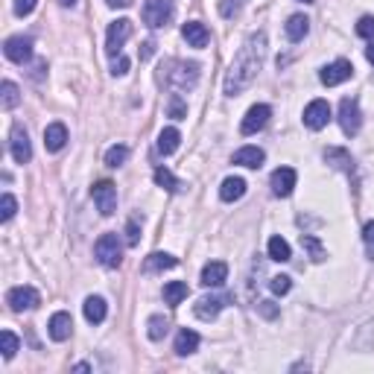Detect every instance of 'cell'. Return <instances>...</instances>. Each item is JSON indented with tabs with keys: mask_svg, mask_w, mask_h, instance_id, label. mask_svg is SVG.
<instances>
[{
	"mask_svg": "<svg viewBox=\"0 0 374 374\" xmlns=\"http://www.w3.org/2000/svg\"><path fill=\"white\" fill-rule=\"evenodd\" d=\"M263 59H266V33L257 30V33H252L243 41L240 53L234 56L228 74H226V85H223L226 94L237 96V94H243L248 85H252V82L257 79V74H260V67H263Z\"/></svg>",
	"mask_w": 374,
	"mask_h": 374,
	"instance_id": "1",
	"label": "cell"
},
{
	"mask_svg": "<svg viewBox=\"0 0 374 374\" xmlns=\"http://www.w3.org/2000/svg\"><path fill=\"white\" fill-rule=\"evenodd\" d=\"M94 257L100 260L105 269H117L123 263V243L117 234H103V237L94 243Z\"/></svg>",
	"mask_w": 374,
	"mask_h": 374,
	"instance_id": "2",
	"label": "cell"
},
{
	"mask_svg": "<svg viewBox=\"0 0 374 374\" xmlns=\"http://www.w3.org/2000/svg\"><path fill=\"white\" fill-rule=\"evenodd\" d=\"M173 0H146L141 15H144V24L149 30H161V26H167L173 21Z\"/></svg>",
	"mask_w": 374,
	"mask_h": 374,
	"instance_id": "3",
	"label": "cell"
},
{
	"mask_svg": "<svg viewBox=\"0 0 374 374\" xmlns=\"http://www.w3.org/2000/svg\"><path fill=\"white\" fill-rule=\"evenodd\" d=\"M173 71H167V82L176 88V91H185V88H193L199 79V65L196 62H170Z\"/></svg>",
	"mask_w": 374,
	"mask_h": 374,
	"instance_id": "4",
	"label": "cell"
},
{
	"mask_svg": "<svg viewBox=\"0 0 374 374\" xmlns=\"http://www.w3.org/2000/svg\"><path fill=\"white\" fill-rule=\"evenodd\" d=\"M132 38V21L129 18H117L112 26H108V33H105V53L108 56H120L123 53V44Z\"/></svg>",
	"mask_w": 374,
	"mask_h": 374,
	"instance_id": "5",
	"label": "cell"
},
{
	"mask_svg": "<svg viewBox=\"0 0 374 374\" xmlns=\"http://www.w3.org/2000/svg\"><path fill=\"white\" fill-rule=\"evenodd\" d=\"M91 196H94V205H96V211H100L103 216H112L117 211V187L114 182H96L91 187Z\"/></svg>",
	"mask_w": 374,
	"mask_h": 374,
	"instance_id": "6",
	"label": "cell"
},
{
	"mask_svg": "<svg viewBox=\"0 0 374 374\" xmlns=\"http://www.w3.org/2000/svg\"><path fill=\"white\" fill-rule=\"evenodd\" d=\"M339 126L351 137L359 132V126H363V112H359V103L354 100V96H345V100L339 103Z\"/></svg>",
	"mask_w": 374,
	"mask_h": 374,
	"instance_id": "7",
	"label": "cell"
},
{
	"mask_svg": "<svg viewBox=\"0 0 374 374\" xmlns=\"http://www.w3.org/2000/svg\"><path fill=\"white\" fill-rule=\"evenodd\" d=\"M6 304L15 313H24V310H35L41 304V296L35 287H12L6 293Z\"/></svg>",
	"mask_w": 374,
	"mask_h": 374,
	"instance_id": "8",
	"label": "cell"
},
{
	"mask_svg": "<svg viewBox=\"0 0 374 374\" xmlns=\"http://www.w3.org/2000/svg\"><path fill=\"white\" fill-rule=\"evenodd\" d=\"M9 152H12V158H15L18 164H30V158H33L30 135H26V129L21 126V123H15L12 132H9Z\"/></svg>",
	"mask_w": 374,
	"mask_h": 374,
	"instance_id": "9",
	"label": "cell"
},
{
	"mask_svg": "<svg viewBox=\"0 0 374 374\" xmlns=\"http://www.w3.org/2000/svg\"><path fill=\"white\" fill-rule=\"evenodd\" d=\"M354 76V65L348 59H337L322 67V74H318V79H322V85L334 88V85H342V82H348Z\"/></svg>",
	"mask_w": 374,
	"mask_h": 374,
	"instance_id": "10",
	"label": "cell"
},
{
	"mask_svg": "<svg viewBox=\"0 0 374 374\" xmlns=\"http://www.w3.org/2000/svg\"><path fill=\"white\" fill-rule=\"evenodd\" d=\"M3 53H6V59L15 65L30 62L33 59V38L30 35H12V38H6Z\"/></svg>",
	"mask_w": 374,
	"mask_h": 374,
	"instance_id": "11",
	"label": "cell"
},
{
	"mask_svg": "<svg viewBox=\"0 0 374 374\" xmlns=\"http://www.w3.org/2000/svg\"><path fill=\"white\" fill-rule=\"evenodd\" d=\"M269 117H272V108H269L266 103H257V105H252V108L246 112V117H243V123H240V132H243V135H257V132L269 123Z\"/></svg>",
	"mask_w": 374,
	"mask_h": 374,
	"instance_id": "12",
	"label": "cell"
},
{
	"mask_svg": "<svg viewBox=\"0 0 374 374\" xmlns=\"http://www.w3.org/2000/svg\"><path fill=\"white\" fill-rule=\"evenodd\" d=\"M296 185H298V173L293 167H278L269 176V187H272L275 196H281V199H287L289 193L296 190Z\"/></svg>",
	"mask_w": 374,
	"mask_h": 374,
	"instance_id": "13",
	"label": "cell"
},
{
	"mask_svg": "<svg viewBox=\"0 0 374 374\" xmlns=\"http://www.w3.org/2000/svg\"><path fill=\"white\" fill-rule=\"evenodd\" d=\"M328 123H330V105H328V100L307 103V108H304V126L318 132V129H325Z\"/></svg>",
	"mask_w": 374,
	"mask_h": 374,
	"instance_id": "14",
	"label": "cell"
},
{
	"mask_svg": "<svg viewBox=\"0 0 374 374\" xmlns=\"http://www.w3.org/2000/svg\"><path fill=\"white\" fill-rule=\"evenodd\" d=\"M47 330H50V339H56V342L71 339V334H74V318H71V313H65V310L53 313L50 322H47Z\"/></svg>",
	"mask_w": 374,
	"mask_h": 374,
	"instance_id": "15",
	"label": "cell"
},
{
	"mask_svg": "<svg viewBox=\"0 0 374 374\" xmlns=\"http://www.w3.org/2000/svg\"><path fill=\"white\" fill-rule=\"evenodd\" d=\"M226 296H205V298H199L196 304H193V313H196L202 322H211V318H216L219 316V310L226 307Z\"/></svg>",
	"mask_w": 374,
	"mask_h": 374,
	"instance_id": "16",
	"label": "cell"
},
{
	"mask_svg": "<svg viewBox=\"0 0 374 374\" xmlns=\"http://www.w3.org/2000/svg\"><path fill=\"white\" fill-rule=\"evenodd\" d=\"M182 38L187 41V47L202 50V47H207V41H211V33H207V26H205V24H199V21H187V24L182 26Z\"/></svg>",
	"mask_w": 374,
	"mask_h": 374,
	"instance_id": "17",
	"label": "cell"
},
{
	"mask_svg": "<svg viewBox=\"0 0 374 374\" xmlns=\"http://www.w3.org/2000/svg\"><path fill=\"white\" fill-rule=\"evenodd\" d=\"M228 281V263L223 260H211L202 269V287H223Z\"/></svg>",
	"mask_w": 374,
	"mask_h": 374,
	"instance_id": "18",
	"label": "cell"
},
{
	"mask_svg": "<svg viewBox=\"0 0 374 374\" xmlns=\"http://www.w3.org/2000/svg\"><path fill=\"white\" fill-rule=\"evenodd\" d=\"M234 164H240V167H248V170H257L263 167V161H266V152H263L260 146H243L234 152Z\"/></svg>",
	"mask_w": 374,
	"mask_h": 374,
	"instance_id": "19",
	"label": "cell"
},
{
	"mask_svg": "<svg viewBox=\"0 0 374 374\" xmlns=\"http://www.w3.org/2000/svg\"><path fill=\"white\" fill-rule=\"evenodd\" d=\"M82 313H85V318H88L91 325H103L105 316H108V304L100 296H88L85 304H82Z\"/></svg>",
	"mask_w": 374,
	"mask_h": 374,
	"instance_id": "20",
	"label": "cell"
},
{
	"mask_svg": "<svg viewBox=\"0 0 374 374\" xmlns=\"http://www.w3.org/2000/svg\"><path fill=\"white\" fill-rule=\"evenodd\" d=\"M65 144H67V126L65 123H50V126L44 129V149L47 152H59V149H65Z\"/></svg>",
	"mask_w": 374,
	"mask_h": 374,
	"instance_id": "21",
	"label": "cell"
},
{
	"mask_svg": "<svg viewBox=\"0 0 374 374\" xmlns=\"http://www.w3.org/2000/svg\"><path fill=\"white\" fill-rule=\"evenodd\" d=\"M325 161L330 164V167L342 170L345 176H351V173H354V158H351V152H348V149L330 146V149H325Z\"/></svg>",
	"mask_w": 374,
	"mask_h": 374,
	"instance_id": "22",
	"label": "cell"
},
{
	"mask_svg": "<svg viewBox=\"0 0 374 374\" xmlns=\"http://www.w3.org/2000/svg\"><path fill=\"white\" fill-rule=\"evenodd\" d=\"M196 348H199V334H196V330H190V328H182V330H178L173 351H176L178 357H190Z\"/></svg>",
	"mask_w": 374,
	"mask_h": 374,
	"instance_id": "23",
	"label": "cell"
},
{
	"mask_svg": "<svg viewBox=\"0 0 374 374\" xmlns=\"http://www.w3.org/2000/svg\"><path fill=\"white\" fill-rule=\"evenodd\" d=\"M246 196V182L240 176H228L223 185H219V199L223 202H237Z\"/></svg>",
	"mask_w": 374,
	"mask_h": 374,
	"instance_id": "24",
	"label": "cell"
},
{
	"mask_svg": "<svg viewBox=\"0 0 374 374\" xmlns=\"http://www.w3.org/2000/svg\"><path fill=\"white\" fill-rule=\"evenodd\" d=\"M284 30H287L289 41H304V35L310 33V18L307 15H289L287 24H284Z\"/></svg>",
	"mask_w": 374,
	"mask_h": 374,
	"instance_id": "25",
	"label": "cell"
},
{
	"mask_svg": "<svg viewBox=\"0 0 374 374\" xmlns=\"http://www.w3.org/2000/svg\"><path fill=\"white\" fill-rule=\"evenodd\" d=\"M178 144H182V132H178L176 126L161 129V135H158V152L161 155H173V152L178 149Z\"/></svg>",
	"mask_w": 374,
	"mask_h": 374,
	"instance_id": "26",
	"label": "cell"
},
{
	"mask_svg": "<svg viewBox=\"0 0 374 374\" xmlns=\"http://www.w3.org/2000/svg\"><path fill=\"white\" fill-rule=\"evenodd\" d=\"M176 257L173 255H167V252H152L149 257H146V263H144V269L146 272H164V269H173L176 266Z\"/></svg>",
	"mask_w": 374,
	"mask_h": 374,
	"instance_id": "27",
	"label": "cell"
},
{
	"mask_svg": "<svg viewBox=\"0 0 374 374\" xmlns=\"http://www.w3.org/2000/svg\"><path fill=\"white\" fill-rule=\"evenodd\" d=\"M187 298V284L185 281H170V284H164V301L170 304V307H178Z\"/></svg>",
	"mask_w": 374,
	"mask_h": 374,
	"instance_id": "28",
	"label": "cell"
},
{
	"mask_svg": "<svg viewBox=\"0 0 374 374\" xmlns=\"http://www.w3.org/2000/svg\"><path fill=\"white\" fill-rule=\"evenodd\" d=\"M152 178H155V185H158V187H164L167 193H182V190H185V182H178V178H176L167 167H158Z\"/></svg>",
	"mask_w": 374,
	"mask_h": 374,
	"instance_id": "29",
	"label": "cell"
},
{
	"mask_svg": "<svg viewBox=\"0 0 374 374\" xmlns=\"http://www.w3.org/2000/svg\"><path fill=\"white\" fill-rule=\"evenodd\" d=\"M21 103V91H18V85L12 79H6L3 85H0V105L6 108V112H12V108H15Z\"/></svg>",
	"mask_w": 374,
	"mask_h": 374,
	"instance_id": "30",
	"label": "cell"
},
{
	"mask_svg": "<svg viewBox=\"0 0 374 374\" xmlns=\"http://www.w3.org/2000/svg\"><path fill=\"white\" fill-rule=\"evenodd\" d=\"M167 330H170L167 318H164V316H149V322H146V337H149L152 342L164 339V337H167Z\"/></svg>",
	"mask_w": 374,
	"mask_h": 374,
	"instance_id": "31",
	"label": "cell"
},
{
	"mask_svg": "<svg viewBox=\"0 0 374 374\" xmlns=\"http://www.w3.org/2000/svg\"><path fill=\"white\" fill-rule=\"evenodd\" d=\"M269 257L278 260V263H287L289 257H293V252H289V243L284 237H272L269 240Z\"/></svg>",
	"mask_w": 374,
	"mask_h": 374,
	"instance_id": "32",
	"label": "cell"
},
{
	"mask_svg": "<svg viewBox=\"0 0 374 374\" xmlns=\"http://www.w3.org/2000/svg\"><path fill=\"white\" fill-rule=\"evenodd\" d=\"M301 246H304V248H307V252H310L313 263H322V260L328 257V252H325V246H322V243H318V240L313 237V234H301Z\"/></svg>",
	"mask_w": 374,
	"mask_h": 374,
	"instance_id": "33",
	"label": "cell"
},
{
	"mask_svg": "<svg viewBox=\"0 0 374 374\" xmlns=\"http://www.w3.org/2000/svg\"><path fill=\"white\" fill-rule=\"evenodd\" d=\"M126 158H129V146H123V144H114L112 149L105 152V164H108V167H123Z\"/></svg>",
	"mask_w": 374,
	"mask_h": 374,
	"instance_id": "34",
	"label": "cell"
},
{
	"mask_svg": "<svg viewBox=\"0 0 374 374\" xmlns=\"http://www.w3.org/2000/svg\"><path fill=\"white\" fill-rule=\"evenodd\" d=\"M0 345H3V359H12L21 348V339L12 334V330H3V334H0Z\"/></svg>",
	"mask_w": 374,
	"mask_h": 374,
	"instance_id": "35",
	"label": "cell"
},
{
	"mask_svg": "<svg viewBox=\"0 0 374 374\" xmlns=\"http://www.w3.org/2000/svg\"><path fill=\"white\" fill-rule=\"evenodd\" d=\"M15 211H18L15 196H12V193H3V199H0V219H3V223H9V219L15 216Z\"/></svg>",
	"mask_w": 374,
	"mask_h": 374,
	"instance_id": "36",
	"label": "cell"
},
{
	"mask_svg": "<svg viewBox=\"0 0 374 374\" xmlns=\"http://www.w3.org/2000/svg\"><path fill=\"white\" fill-rule=\"evenodd\" d=\"M269 287H272L275 296H287L289 289H293V278H287V275H275V278L269 281Z\"/></svg>",
	"mask_w": 374,
	"mask_h": 374,
	"instance_id": "37",
	"label": "cell"
},
{
	"mask_svg": "<svg viewBox=\"0 0 374 374\" xmlns=\"http://www.w3.org/2000/svg\"><path fill=\"white\" fill-rule=\"evenodd\" d=\"M357 35L374 41V18H371V15H366V18H359V21H357Z\"/></svg>",
	"mask_w": 374,
	"mask_h": 374,
	"instance_id": "38",
	"label": "cell"
},
{
	"mask_svg": "<svg viewBox=\"0 0 374 374\" xmlns=\"http://www.w3.org/2000/svg\"><path fill=\"white\" fill-rule=\"evenodd\" d=\"M170 117L173 120H185L187 117V105L182 103V96L173 94V100H170Z\"/></svg>",
	"mask_w": 374,
	"mask_h": 374,
	"instance_id": "39",
	"label": "cell"
},
{
	"mask_svg": "<svg viewBox=\"0 0 374 374\" xmlns=\"http://www.w3.org/2000/svg\"><path fill=\"white\" fill-rule=\"evenodd\" d=\"M219 15H223V18H237L240 15V3H237V0H219Z\"/></svg>",
	"mask_w": 374,
	"mask_h": 374,
	"instance_id": "40",
	"label": "cell"
},
{
	"mask_svg": "<svg viewBox=\"0 0 374 374\" xmlns=\"http://www.w3.org/2000/svg\"><path fill=\"white\" fill-rule=\"evenodd\" d=\"M129 59L126 56H123V53H120V56H114V62H112V76H126L129 74Z\"/></svg>",
	"mask_w": 374,
	"mask_h": 374,
	"instance_id": "41",
	"label": "cell"
},
{
	"mask_svg": "<svg viewBox=\"0 0 374 374\" xmlns=\"http://www.w3.org/2000/svg\"><path fill=\"white\" fill-rule=\"evenodd\" d=\"M363 243H366L368 257L374 260V219H371V223H366V228H363Z\"/></svg>",
	"mask_w": 374,
	"mask_h": 374,
	"instance_id": "42",
	"label": "cell"
},
{
	"mask_svg": "<svg viewBox=\"0 0 374 374\" xmlns=\"http://www.w3.org/2000/svg\"><path fill=\"white\" fill-rule=\"evenodd\" d=\"M137 240H141V228H137V219H129V226H126V246H137Z\"/></svg>",
	"mask_w": 374,
	"mask_h": 374,
	"instance_id": "43",
	"label": "cell"
},
{
	"mask_svg": "<svg viewBox=\"0 0 374 374\" xmlns=\"http://www.w3.org/2000/svg\"><path fill=\"white\" fill-rule=\"evenodd\" d=\"M35 3H38V0H15V15L18 18H26L35 9Z\"/></svg>",
	"mask_w": 374,
	"mask_h": 374,
	"instance_id": "44",
	"label": "cell"
},
{
	"mask_svg": "<svg viewBox=\"0 0 374 374\" xmlns=\"http://www.w3.org/2000/svg\"><path fill=\"white\" fill-rule=\"evenodd\" d=\"M257 310H260L263 318H275V316H278V307H275L272 301H257Z\"/></svg>",
	"mask_w": 374,
	"mask_h": 374,
	"instance_id": "45",
	"label": "cell"
},
{
	"mask_svg": "<svg viewBox=\"0 0 374 374\" xmlns=\"http://www.w3.org/2000/svg\"><path fill=\"white\" fill-rule=\"evenodd\" d=\"M105 3H108V6H114V9H123V6H129L132 0H105Z\"/></svg>",
	"mask_w": 374,
	"mask_h": 374,
	"instance_id": "46",
	"label": "cell"
},
{
	"mask_svg": "<svg viewBox=\"0 0 374 374\" xmlns=\"http://www.w3.org/2000/svg\"><path fill=\"white\" fill-rule=\"evenodd\" d=\"M152 47H155V44H152V41H146V44H144V53H141L144 59H149V56H152Z\"/></svg>",
	"mask_w": 374,
	"mask_h": 374,
	"instance_id": "47",
	"label": "cell"
},
{
	"mask_svg": "<svg viewBox=\"0 0 374 374\" xmlns=\"http://www.w3.org/2000/svg\"><path fill=\"white\" fill-rule=\"evenodd\" d=\"M366 59L374 65V41H371V47H366Z\"/></svg>",
	"mask_w": 374,
	"mask_h": 374,
	"instance_id": "48",
	"label": "cell"
},
{
	"mask_svg": "<svg viewBox=\"0 0 374 374\" xmlns=\"http://www.w3.org/2000/svg\"><path fill=\"white\" fill-rule=\"evenodd\" d=\"M59 6H65V9H71V6H76V0H59Z\"/></svg>",
	"mask_w": 374,
	"mask_h": 374,
	"instance_id": "49",
	"label": "cell"
},
{
	"mask_svg": "<svg viewBox=\"0 0 374 374\" xmlns=\"http://www.w3.org/2000/svg\"><path fill=\"white\" fill-rule=\"evenodd\" d=\"M301 3H313V0H301Z\"/></svg>",
	"mask_w": 374,
	"mask_h": 374,
	"instance_id": "50",
	"label": "cell"
}]
</instances>
